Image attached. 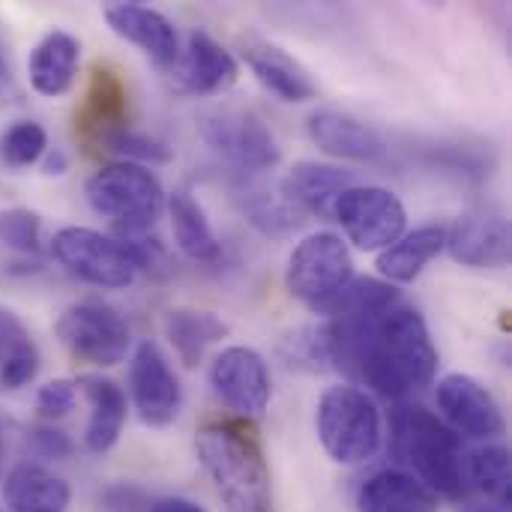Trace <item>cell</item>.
I'll use <instances>...</instances> for the list:
<instances>
[{
	"label": "cell",
	"mask_w": 512,
	"mask_h": 512,
	"mask_svg": "<svg viewBox=\"0 0 512 512\" xmlns=\"http://www.w3.org/2000/svg\"><path fill=\"white\" fill-rule=\"evenodd\" d=\"M198 459L225 512H276L267 459L246 423H207L195 438Z\"/></svg>",
	"instance_id": "obj_1"
},
{
	"label": "cell",
	"mask_w": 512,
	"mask_h": 512,
	"mask_svg": "<svg viewBox=\"0 0 512 512\" xmlns=\"http://www.w3.org/2000/svg\"><path fill=\"white\" fill-rule=\"evenodd\" d=\"M393 447L435 498H468L462 438L441 417L423 405H402L393 414Z\"/></svg>",
	"instance_id": "obj_2"
},
{
	"label": "cell",
	"mask_w": 512,
	"mask_h": 512,
	"mask_svg": "<svg viewBox=\"0 0 512 512\" xmlns=\"http://www.w3.org/2000/svg\"><path fill=\"white\" fill-rule=\"evenodd\" d=\"M84 195L99 216H108L114 237L150 234L159 213L165 210V189L159 177L135 162H111L99 168Z\"/></svg>",
	"instance_id": "obj_3"
},
{
	"label": "cell",
	"mask_w": 512,
	"mask_h": 512,
	"mask_svg": "<svg viewBox=\"0 0 512 512\" xmlns=\"http://www.w3.org/2000/svg\"><path fill=\"white\" fill-rule=\"evenodd\" d=\"M318 441L327 456L339 465H363L381 450V411L369 393L339 384L330 387L315 414Z\"/></svg>",
	"instance_id": "obj_4"
},
{
	"label": "cell",
	"mask_w": 512,
	"mask_h": 512,
	"mask_svg": "<svg viewBox=\"0 0 512 512\" xmlns=\"http://www.w3.org/2000/svg\"><path fill=\"white\" fill-rule=\"evenodd\" d=\"M54 336L75 360L96 369L123 363L132 345L126 318L102 300H81L66 306L54 324Z\"/></svg>",
	"instance_id": "obj_5"
},
{
	"label": "cell",
	"mask_w": 512,
	"mask_h": 512,
	"mask_svg": "<svg viewBox=\"0 0 512 512\" xmlns=\"http://www.w3.org/2000/svg\"><path fill=\"white\" fill-rule=\"evenodd\" d=\"M354 279V255L348 243L333 231L309 234L294 246L285 267L288 294L303 300L309 309L339 294Z\"/></svg>",
	"instance_id": "obj_6"
},
{
	"label": "cell",
	"mask_w": 512,
	"mask_h": 512,
	"mask_svg": "<svg viewBox=\"0 0 512 512\" xmlns=\"http://www.w3.org/2000/svg\"><path fill=\"white\" fill-rule=\"evenodd\" d=\"M51 255L69 276L105 291L129 288L138 276V270L114 237L81 225L60 228L51 237Z\"/></svg>",
	"instance_id": "obj_7"
},
{
	"label": "cell",
	"mask_w": 512,
	"mask_h": 512,
	"mask_svg": "<svg viewBox=\"0 0 512 512\" xmlns=\"http://www.w3.org/2000/svg\"><path fill=\"white\" fill-rule=\"evenodd\" d=\"M201 138L228 165L261 174L279 165L282 150L270 126L249 108H216L201 117Z\"/></svg>",
	"instance_id": "obj_8"
},
{
	"label": "cell",
	"mask_w": 512,
	"mask_h": 512,
	"mask_svg": "<svg viewBox=\"0 0 512 512\" xmlns=\"http://www.w3.org/2000/svg\"><path fill=\"white\" fill-rule=\"evenodd\" d=\"M333 222L342 225L348 243L360 252H384L408 228V210L402 198L384 186H348L336 207Z\"/></svg>",
	"instance_id": "obj_9"
},
{
	"label": "cell",
	"mask_w": 512,
	"mask_h": 512,
	"mask_svg": "<svg viewBox=\"0 0 512 512\" xmlns=\"http://www.w3.org/2000/svg\"><path fill=\"white\" fill-rule=\"evenodd\" d=\"M210 384L216 399L243 420H258L267 414L273 399L270 369L255 348L234 345L213 357Z\"/></svg>",
	"instance_id": "obj_10"
},
{
	"label": "cell",
	"mask_w": 512,
	"mask_h": 512,
	"mask_svg": "<svg viewBox=\"0 0 512 512\" xmlns=\"http://www.w3.org/2000/svg\"><path fill=\"white\" fill-rule=\"evenodd\" d=\"M129 390L135 411L144 426L165 429L180 417L183 408V387L174 375L162 348L150 339L138 342L132 363H129Z\"/></svg>",
	"instance_id": "obj_11"
},
{
	"label": "cell",
	"mask_w": 512,
	"mask_h": 512,
	"mask_svg": "<svg viewBox=\"0 0 512 512\" xmlns=\"http://www.w3.org/2000/svg\"><path fill=\"white\" fill-rule=\"evenodd\" d=\"M450 258L474 270H504L510 264V222L501 210H468L447 228Z\"/></svg>",
	"instance_id": "obj_12"
},
{
	"label": "cell",
	"mask_w": 512,
	"mask_h": 512,
	"mask_svg": "<svg viewBox=\"0 0 512 512\" xmlns=\"http://www.w3.org/2000/svg\"><path fill=\"white\" fill-rule=\"evenodd\" d=\"M438 408L444 411L456 435L474 441H492L507 429L498 399L477 378L462 372H453L438 381Z\"/></svg>",
	"instance_id": "obj_13"
},
{
	"label": "cell",
	"mask_w": 512,
	"mask_h": 512,
	"mask_svg": "<svg viewBox=\"0 0 512 512\" xmlns=\"http://www.w3.org/2000/svg\"><path fill=\"white\" fill-rule=\"evenodd\" d=\"M102 15L120 39L141 48L156 66L177 63V57H180L177 27L159 9H150L144 3H108L102 9Z\"/></svg>",
	"instance_id": "obj_14"
},
{
	"label": "cell",
	"mask_w": 512,
	"mask_h": 512,
	"mask_svg": "<svg viewBox=\"0 0 512 512\" xmlns=\"http://www.w3.org/2000/svg\"><path fill=\"white\" fill-rule=\"evenodd\" d=\"M237 75L240 69H237L234 54L222 48V42H216L207 30H192L186 39V48L180 51L174 63V78L180 90L195 93V96L225 93L228 87H234Z\"/></svg>",
	"instance_id": "obj_15"
},
{
	"label": "cell",
	"mask_w": 512,
	"mask_h": 512,
	"mask_svg": "<svg viewBox=\"0 0 512 512\" xmlns=\"http://www.w3.org/2000/svg\"><path fill=\"white\" fill-rule=\"evenodd\" d=\"M306 129H309V138L327 156H336V159L378 162L387 153V141L381 138V132L348 111H336V108L312 111Z\"/></svg>",
	"instance_id": "obj_16"
},
{
	"label": "cell",
	"mask_w": 512,
	"mask_h": 512,
	"mask_svg": "<svg viewBox=\"0 0 512 512\" xmlns=\"http://www.w3.org/2000/svg\"><path fill=\"white\" fill-rule=\"evenodd\" d=\"M243 60L252 69V75L261 81V87H267L282 102L300 105L318 96V84L312 72L276 42L255 39V36L243 39Z\"/></svg>",
	"instance_id": "obj_17"
},
{
	"label": "cell",
	"mask_w": 512,
	"mask_h": 512,
	"mask_svg": "<svg viewBox=\"0 0 512 512\" xmlns=\"http://www.w3.org/2000/svg\"><path fill=\"white\" fill-rule=\"evenodd\" d=\"M81 66V42L66 30H48L27 57V78L39 96H63L72 90Z\"/></svg>",
	"instance_id": "obj_18"
},
{
	"label": "cell",
	"mask_w": 512,
	"mask_h": 512,
	"mask_svg": "<svg viewBox=\"0 0 512 512\" xmlns=\"http://www.w3.org/2000/svg\"><path fill=\"white\" fill-rule=\"evenodd\" d=\"M75 387L84 393V399L90 402V420L84 429V447L96 456L108 453L117 447L123 423H126V393L117 381L102 378V375H78Z\"/></svg>",
	"instance_id": "obj_19"
},
{
	"label": "cell",
	"mask_w": 512,
	"mask_h": 512,
	"mask_svg": "<svg viewBox=\"0 0 512 512\" xmlns=\"http://www.w3.org/2000/svg\"><path fill=\"white\" fill-rule=\"evenodd\" d=\"M348 186H354L351 171H342L336 165L315 162V159L297 162L282 180V192L303 213H312L318 219H333V207Z\"/></svg>",
	"instance_id": "obj_20"
},
{
	"label": "cell",
	"mask_w": 512,
	"mask_h": 512,
	"mask_svg": "<svg viewBox=\"0 0 512 512\" xmlns=\"http://www.w3.org/2000/svg\"><path fill=\"white\" fill-rule=\"evenodd\" d=\"M234 201L246 222L267 234V237H285L303 228L306 213L282 192V183H264V180H243L234 189Z\"/></svg>",
	"instance_id": "obj_21"
},
{
	"label": "cell",
	"mask_w": 512,
	"mask_h": 512,
	"mask_svg": "<svg viewBox=\"0 0 512 512\" xmlns=\"http://www.w3.org/2000/svg\"><path fill=\"white\" fill-rule=\"evenodd\" d=\"M447 246V228L441 225H423L414 228L411 234H402L393 246L378 252V273L384 282L396 285H411Z\"/></svg>",
	"instance_id": "obj_22"
},
{
	"label": "cell",
	"mask_w": 512,
	"mask_h": 512,
	"mask_svg": "<svg viewBox=\"0 0 512 512\" xmlns=\"http://www.w3.org/2000/svg\"><path fill=\"white\" fill-rule=\"evenodd\" d=\"M165 210L171 219L174 243L189 261L213 264L222 258V243L195 195H189L186 189H177L174 195H165Z\"/></svg>",
	"instance_id": "obj_23"
},
{
	"label": "cell",
	"mask_w": 512,
	"mask_h": 512,
	"mask_svg": "<svg viewBox=\"0 0 512 512\" xmlns=\"http://www.w3.org/2000/svg\"><path fill=\"white\" fill-rule=\"evenodd\" d=\"M3 501L12 512H63L72 492L66 480L42 465H15L3 480Z\"/></svg>",
	"instance_id": "obj_24"
},
{
	"label": "cell",
	"mask_w": 512,
	"mask_h": 512,
	"mask_svg": "<svg viewBox=\"0 0 512 512\" xmlns=\"http://www.w3.org/2000/svg\"><path fill=\"white\" fill-rule=\"evenodd\" d=\"M357 512H438V498L405 471H381L357 492Z\"/></svg>",
	"instance_id": "obj_25"
},
{
	"label": "cell",
	"mask_w": 512,
	"mask_h": 512,
	"mask_svg": "<svg viewBox=\"0 0 512 512\" xmlns=\"http://www.w3.org/2000/svg\"><path fill=\"white\" fill-rule=\"evenodd\" d=\"M165 339L171 342L174 354L186 369H195L204 360V351L222 339H228L231 327L213 315V312H198V309H171L165 312L162 321Z\"/></svg>",
	"instance_id": "obj_26"
},
{
	"label": "cell",
	"mask_w": 512,
	"mask_h": 512,
	"mask_svg": "<svg viewBox=\"0 0 512 512\" xmlns=\"http://www.w3.org/2000/svg\"><path fill=\"white\" fill-rule=\"evenodd\" d=\"M39 372V354L15 312L0 306V387L21 390Z\"/></svg>",
	"instance_id": "obj_27"
},
{
	"label": "cell",
	"mask_w": 512,
	"mask_h": 512,
	"mask_svg": "<svg viewBox=\"0 0 512 512\" xmlns=\"http://www.w3.org/2000/svg\"><path fill=\"white\" fill-rule=\"evenodd\" d=\"M81 126L87 135H96L99 141L105 135H111L114 129L126 126V87L120 84V78L114 72H108V69L93 72Z\"/></svg>",
	"instance_id": "obj_28"
},
{
	"label": "cell",
	"mask_w": 512,
	"mask_h": 512,
	"mask_svg": "<svg viewBox=\"0 0 512 512\" xmlns=\"http://www.w3.org/2000/svg\"><path fill=\"white\" fill-rule=\"evenodd\" d=\"M399 300L402 297L390 282H384V279H357L354 276L339 294H333L330 300H324L312 312L324 315V318H357V315L384 312Z\"/></svg>",
	"instance_id": "obj_29"
},
{
	"label": "cell",
	"mask_w": 512,
	"mask_h": 512,
	"mask_svg": "<svg viewBox=\"0 0 512 512\" xmlns=\"http://www.w3.org/2000/svg\"><path fill=\"white\" fill-rule=\"evenodd\" d=\"M465 480H468V489L480 492L489 504L507 510L512 489L510 450L495 444V447L465 456Z\"/></svg>",
	"instance_id": "obj_30"
},
{
	"label": "cell",
	"mask_w": 512,
	"mask_h": 512,
	"mask_svg": "<svg viewBox=\"0 0 512 512\" xmlns=\"http://www.w3.org/2000/svg\"><path fill=\"white\" fill-rule=\"evenodd\" d=\"M48 150V132L36 120H15L0 135V165L3 168H30Z\"/></svg>",
	"instance_id": "obj_31"
},
{
	"label": "cell",
	"mask_w": 512,
	"mask_h": 512,
	"mask_svg": "<svg viewBox=\"0 0 512 512\" xmlns=\"http://www.w3.org/2000/svg\"><path fill=\"white\" fill-rule=\"evenodd\" d=\"M0 243L21 255H36L42 249V216L30 207L0 210Z\"/></svg>",
	"instance_id": "obj_32"
},
{
	"label": "cell",
	"mask_w": 512,
	"mask_h": 512,
	"mask_svg": "<svg viewBox=\"0 0 512 512\" xmlns=\"http://www.w3.org/2000/svg\"><path fill=\"white\" fill-rule=\"evenodd\" d=\"M285 357L297 369H309V372H327V369H333L330 366V336H327V324H312V327H300L297 333H291V339L285 342Z\"/></svg>",
	"instance_id": "obj_33"
},
{
	"label": "cell",
	"mask_w": 512,
	"mask_h": 512,
	"mask_svg": "<svg viewBox=\"0 0 512 512\" xmlns=\"http://www.w3.org/2000/svg\"><path fill=\"white\" fill-rule=\"evenodd\" d=\"M102 144H105L108 150L120 153L123 162H135V165H144V162H150V165H165V162L174 159V153H171L168 144H162V141H156V138H150V135H144V132H135V129H129V126L114 129L111 135L102 138Z\"/></svg>",
	"instance_id": "obj_34"
},
{
	"label": "cell",
	"mask_w": 512,
	"mask_h": 512,
	"mask_svg": "<svg viewBox=\"0 0 512 512\" xmlns=\"http://www.w3.org/2000/svg\"><path fill=\"white\" fill-rule=\"evenodd\" d=\"M75 402H78V387H75V381H69V378H54V381L42 384L39 393H36V411H39L45 420H60V417H66V414L75 408Z\"/></svg>",
	"instance_id": "obj_35"
},
{
	"label": "cell",
	"mask_w": 512,
	"mask_h": 512,
	"mask_svg": "<svg viewBox=\"0 0 512 512\" xmlns=\"http://www.w3.org/2000/svg\"><path fill=\"white\" fill-rule=\"evenodd\" d=\"M30 444H33V450L42 456V459H69L72 453H75V444H72V438L66 435V432H60V429H54V426H36L33 432H30Z\"/></svg>",
	"instance_id": "obj_36"
},
{
	"label": "cell",
	"mask_w": 512,
	"mask_h": 512,
	"mask_svg": "<svg viewBox=\"0 0 512 512\" xmlns=\"http://www.w3.org/2000/svg\"><path fill=\"white\" fill-rule=\"evenodd\" d=\"M102 504L108 512H150V498L141 492V489H132V486H111L105 495H102Z\"/></svg>",
	"instance_id": "obj_37"
},
{
	"label": "cell",
	"mask_w": 512,
	"mask_h": 512,
	"mask_svg": "<svg viewBox=\"0 0 512 512\" xmlns=\"http://www.w3.org/2000/svg\"><path fill=\"white\" fill-rule=\"evenodd\" d=\"M39 162H42V174L45 177H63L69 171V156L60 147H48Z\"/></svg>",
	"instance_id": "obj_38"
},
{
	"label": "cell",
	"mask_w": 512,
	"mask_h": 512,
	"mask_svg": "<svg viewBox=\"0 0 512 512\" xmlns=\"http://www.w3.org/2000/svg\"><path fill=\"white\" fill-rule=\"evenodd\" d=\"M150 512H207L204 507H198L195 501L186 498H159L150 504Z\"/></svg>",
	"instance_id": "obj_39"
},
{
	"label": "cell",
	"mask_w": 512,
	"mask_h": 512,
	"mask_svg": "<svg viewBox=\"0 0 512 512\" xmlns=\"http://www.w3.org/2000/svg\"><path fill=\"white\" fill-rule=\"evenodd\" d=\"M3 462H6V438L0 432V477H3Z\"/></svg>",
	"instance_id": "obj_40"
},
{
	"label": "cell",
	"mask_w": 512,
	"mask_h": 512,
	"mask_svg": "<svg viewBox=\"0 0 512 512\" xmlns=\"http://www.w3.org/2000/svg\"><path fill=\"white\" fill-rule=\"evenodd\" d=\"M6 75V66H3V60H0V78Z\"/></svg>",
	"instance_id": "obj_41"
}]
</instances>
